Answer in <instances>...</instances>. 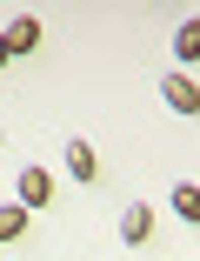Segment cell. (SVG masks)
<instances>
[{"mask_svg": "<svg viewBox=\"0 0 200 261\" xmlns=\"http://www.w3.org/2000/svg\"><path fill=\"white\" fill-rule=\"evenodd\" d=\"M0 47H7V61H20V54H34V47H40V20H7V27H0Z\"/></svg>", "mask_w": 200, "mask_h": 261, "instance_id": "obj_1", "label": "cell"}, {"mask_svg": "<svg viewBox=\"0 0 200 261\" xmlns=\"http://www.w3.org/2000/svg\"><path fill=\"white\" fill-rule=\"evenodd\" d=\"M47 201H54V174L47 168H20V207L34 215V207H47Z\"/></svg>", "mask_w": 200, "mask_h": 261, "instance_id": "obj_2", "label": "cell"}, {"mask_svg": "<svg viewBox=\"0 0 200 261\" xmlns=\"http://www.w3.org/2000/svg\"><path fill=\"white\" fill-rule=\"evenodd\" d=\"M160 100H167L174 114H200V87H193L187 74H167V81H160Z\"/></svg>", "mask_w": 200, "mask_h": 261, "instance_id": "obj_3", "label": "cell"}, {"mask_svg": "<svg viewBox=\"0 0 200 261\" xmlns=\"http://www.w3.org/2000/svg\"><path fill=\"white\" fill-rule=\"evenodd\" d=\"M60 154H67V174H74V181H93V174H100V154H93L87 141H67Z\"/></svg>", "mask_w": 200, "mask_h": 261, "instance_id": "obj_4", "label": "cell"}, {"mask_svg": "<svg viewBox=\"0 0 200 261\" xmlns=\"http://www.w3.org/2000/svg\"><path fill=\"white\" fill-rule=\"evenodd\" d=\"M147 234H154V207H147V201H134L127 215H120V241H147Z\"/></svg>", "mask_w": 200, "mask_h": 261, "instance_id": "obj_5", "label": "cell"}, {"mask_svg": "<svg viewBox=\"0 0 200 261\" xmlns=\"http://www.w3.org/2000/svg\"><path fill=\"white\" fill-rule=\"evenodd\" d=\"M174 215L200 228V188H193V181H180V188H174Z\"/></svg>", "mask_w": 200, "mask_h": 261, "instance_id": "obj_6", "label": "cell"}, {"mask_svg": "<svg viewBox=\"0 0 200 261\" xmlns=\"http://www.w3.org/2000/svg\"><path fill=\"white\" fill-rule=\"evenodd\" d=\"M174 54H180V61H200V20H180V34H174Z\"/></svg>", "mask_w": 200, "mask_h": 261, "instance_id": "obj_7", "label": "cell"}, {"mask_svg": "<svg viewBox=\"0 0 200 261\" xmlns=\"http://www.w3.org/2000/svg\"><path fill=\"white\" fill-rule=\"evenodd\" d=\"M27 234V207H0V241H20Z\"/></svg>", "mask_w": 200, "mask_h": 261, "instance_id": "obj_8", "label": "cell"}, {"mask_svg": "<svg viewBox=\"0 0 200 261\" xmlns=\"http://www.w3.org/2000/svg\"><path fill=\"white\" fill-rule=\"evenodd\" d=\"M0 67H7V47H0Z\"/></svg>", "mask_w": 200, "mask_h": 261, "instance_id": "obj_9", "label": "cell"}]
</instances>
